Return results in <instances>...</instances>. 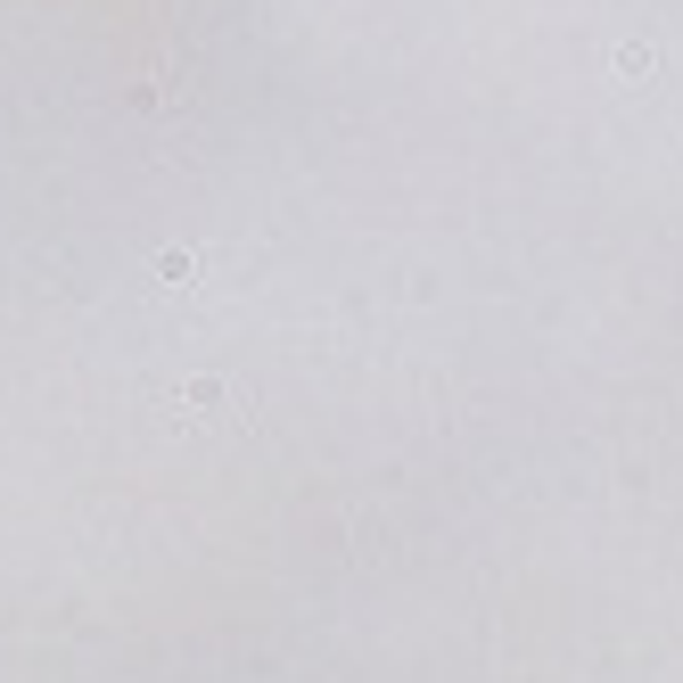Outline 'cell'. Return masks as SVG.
<instances>
[{
  "mask_svg": "<svg viewBox=\"0 0 683 683\" xmlns=\"http://www.w3.org/2000/svg\"><path fill=\"white\" fill-rule=\"evenodd\" d=\"M173 404H182L190 420H222V412H231V388H222V379H182Z\"/></svg>",
  "mask_w": 683,
  "mask_h": 683,
  "instance_id": "1",
  "label": "cell"
},
{
  "mask_svg": "<svg viewBox=\"0 0 683 683\" xmlns=\"http://www.w3.org/2000/svg\"><path fill=\"white\" fill-rule=\"evenodd\" d=\"M190 272H198V256H190V247H166V256H157V280H173V289H182Z\"/></svg>",
  "mask_w": 683,
  "mask_h": 683,
  "instance_id": "2",
  "label": "cell"
},
{
  "mask_svg": "<svg viewBox=\"0 0 683 683\" xmlns=\"http://www.w3.org/2000/svg\"><path fill=\"white\" fill-rule=\"evenodd\" d=\"M618 74H650V41H618Z\"/></svg>",
  "mask_w": 683,
  "mask_h": 683,
  "instance_id": "3",
  "label": "cell"
}]
</instances>
